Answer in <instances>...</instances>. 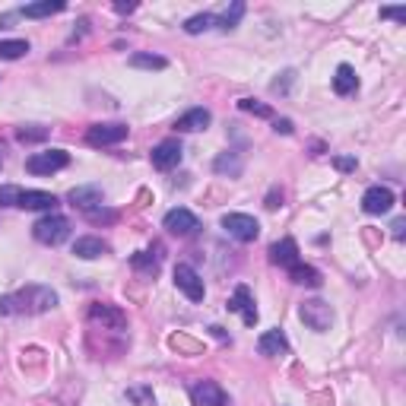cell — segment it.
<instances>
[{
    "label": "cell",
    "mask_w": 406,
    "mask_h": 406,
    "mask_svg": "<svg viewBox=\"0 0 406 406\" xmlns=\"http://www.w3.org/2000/svg\"><path fill=\"white\" fill-rule=\"evenodd\" d=\"M213 25H216L213 13H197V16H191L185 23V32H187V35H200V32H209Z\"/></svg>",
    "instance_id": "27"
},
{
    "label": "cell",
    "mask_w": 406,
    "mask_h": 406,
    "mask_svg": "<svg viewBox=\"0 0 406 406\" xmlns=\"http://www.w3.org/2000/svg\"><path fill=\"white\" fill-rule=\"evenodd\" d=\"M191 400H194V406H228V394L216 381L203 378V381L191 384Z\"/></svg>",
    "instance_id": "10"
},
{
    "label": "cell",
    "mask_w": 406,
    "mask_h": 406,
    "mask_svg": "<svg viewBox=\"0 0 406 406\" xmlns=\"http://www.w3.org/2000/svg\"><path fill=\"white\" fill-rule=\"evenodd\" d=\"M16 140L19 143H42V140H48V127H38V124H32V127H19Z\"/></svg>",
    "instance_id": "29"
},
{
    "label": "cell",
    "mask_w": 406,
    "mask_h": 406,
    "mask_svg": "<svg viewBox=\"0 0 406 406\" xmlns=\"http://www.w3.org/2000/svg\"><path fill=\"white\" fill-rule=\"evenodd\" d=\"M257 352L260 356H286L289 352V340H286V333L279 330H267V333H260V340H257Z\"/></svg>",
    "instance_id": "16"
},
{
    "label": "cell",
    "mask_w": 406,
    "mask_h": 406,
    "mask_svg": "<svg viewBox=\"0 0 406 406\" xmlns=\"http://www.w3.org/2000/svg\"><path fill=\"white\" fill-rule=\"evenodd\" d=\"M296 80V70H286L283 80H273V93H289V83Z\"/></svg>",
    "instance_id": "34"
},
{
    "label": "cell",
    "mask_w": 406,
    "mask_h": 406,
    "mask_svg": "<svg viewBox=\"0 0 406 406\" xmlns=\"http://www.w3.org/2000/svg\"><path fill=\"white\" fill-rule=\"evenodd\" d=\"M222 228H226L232 238L245 241V245L248 241H257V235H260V222L248 213H226L222 216Z\"/></svg>",
    "instance_id": "6"
},
{
    "label": "cell",
    "mask_w": 406,
    "mask_h": 406,
    "mask_svg": "<svg viewBox=\"0 0 406 406\" xmlns=\"http://www.w3.org/2000/svg\"><path fill=\"white\" fill-rule=\"evenodd\" d=\"M273 130H277V134H286V137H289L292 130H296V124H292L289 117H277V121H273Z\"/></svg>",
    "instance_id": "35"
},
{
    "label": "cell",
    "mask_w": 406,
    "mask_h": 406,
    "mask_svg": "<svg viewBox=\"0 0 406 406\" xmlns=\"http://www.w3.org/2000/svg\"><path fill=\"white\" fill-rule=\"evenodd\" d=\"M86 219L95 222V226H111V222H117V213L108 207H93V209H86Z\"/></svg>",
    "instance_id": "30"
},
{
    "label": "cell",
    "mask_w": 406,
    "mask_h": 406,
    "mask_svg": "<svg viewBox=\"0 0 406 406\" xmlns=\"http://www.w3.org/2000/svg\"><path fill=\"white\" fill-rule=\"evenodd\" d=\"M381 19H397V23H406V10H403V6H381Z\"/></svg>",
    "instance_id": "33"
},
{
    "label": "cell",
    "mask_w": 406,
    "mask_h": 406,
    "mask_svg": "<svg viewBox=\"0 0 406 406\" xmlns=\"http://www.w3.org/2000/svg\"><path fill=\"white\" fill-rule=\"evenodd\" d=\"M4 162H6V156H4V146H0V168H4Z\"/></svg>",
    "instance_id": "40"
},
{
    "label": "cell",
    "mask_w": 406,
    "mask_h": 406,
    "mask_svg": "<svg viewBox=\"0 0 406 406\" xmlns=\"http://www.w3.org/2000/svg\"><path fill=\"white\" fill-rule=\"evenodd\" d=\"M67 166H70L67 149H45V153H32L25 159V172H32V175H54Z\"/></svg>",
    "instance_id": "3"
},
{
    "label": "cell",
    "mask_w": 406,
    "mask_h": 406,
    "mask_svg": "<svg viewBox=\"0 0 406 406\" xmlns=\"http://www.w3.org/2000/svg\"><path fill=\"white\" fill-rule=\"evenodd\" d=\"M19 207L23 209H48V213H54L57 207V197L48 191H23L19 194Z\"/></svg>",
    "instance_id": "19"
},
{
    "label": "cell",
    "mask_w": 406,
    "mask_h": 406,
    "mask_svg": "<svg viewBox=\"0 0 406 406\" xmlns=\"http://www.w3.org/2000/svg\"><path fill=\"white\" fill-rule=\"evenodd\" d=\"M67 200L74 203V207H80L83 213H86V209H93V207H102L105 191H102L99 185H80V187H74V191L67 194Z\"/></svg>",
    "instance_id": "15"
},
{
    "label": "cell",
    "mask_w": 406,
    "mask_h": 406,
    "mask_svg": "<svg viewBox=\"0 0 406 406\" xmlns=\"http://www.w3.org/2000/svg\"><path fill=\"white\" fill-rule=\"evenodd\" d=\"M238 108L248 111V115H254V117H273L270 105H264V102H257V99H238Z\"/></svg>",
    "instance_id": "31"
},
{
    "label": "cell",
    "mask_w": 406,
    "mask_h": 406,
    "mask_svg": "<svg viewBox=\"0 0 406 406\" xmlns=\"http://www.w3.org/2000/svg\"><path fill=\"white\" fill-rule=\"evenodd\" d=\"M115 10H117V13H134L137 4H115Z\"/></svg>",
    "instance_id": "38"
},
{
    "label": "cell",
    "mask_w": 406,
    "mask_h": 406,
    "mask_svg": "<svg viewBox=\"0 0 406 406\" xmlns=\"http://www.w3.org/2000/svg\"><path fill=\"white\" fill-rule=\"evenodd\" d=\"M130 264H134L137 273H143V277L153 279L156 273H159V267H162V254H156V257H153V251H140V254L130 257Z\"/></svg>",
    "instance_id": "22"
},
{
    "label": "cell",
    "mask_w": 406,
    "mask_h": 406,
    "mask_svg": "<svg viewBox=\"0 0 406 406\" xmlns=\"http://www.w3.org/2000/svg\"><path fill=\"white\" fill-rule=\"evenodd\" d=\"M241 16H245V4H241V0H235L232 10H226L222 16H216V25H219L222 32H228V29H235V25H238Z\"/></svg>",
    "instance_id": "28"
},
{
    "label": "cell",
    "mask_w": 406,
    "mask_h": 406,
    "mask_svg": "<svg viewBox=\"0 0 406 406\" xmlns=\"http://www.w3.org/2000/svg\"><path fill=\"white\" fill-rule=\"evenodd\" d=\"M270 260L277 267L292 270V267L298 264V245H296V238H283V241H277V245H270Z\"/></svg>",
    "instance_id": "17"
},
{
    "label": "cell",
    "mask_w": 406,
    "mask_h": 406,
    "mask_svg": "<svg viewBox=\"0 0 406 406\" xmlns=\"http://www.w3.org/2000/svg\"><path fill=\"white\" fill-rule=\"evenodd\" d=\"M74 254L80 260H95V257H102V254H108V241L95 238V235H83V238L74 241Z\"/></svg>",
    "instance_id": "18"
},
{
    "label": "cell",
    "mask_w": 406,
    "mask_h": 406,
    "mask_svg": "<svg viewBox=\"0 0 406 406\" xmlns=\"http://www.w3.org/2000/svg\"><path fill=\"white\" fill-rule=\"evenodd\" d=\"M61 10H67V4L64 0H45V4H29V6H23V16H29V19H42V16H54V13H61Z\"/></svg>",
    "instance_id": "23"
},
{
    "label": "cell",
    "mask_w": 406,
    "mask_h": 406,
    "mask_svg": "<svg viewBox=\"0 0 406 406\" xmlns=\"http://www.w3.org/2000/svg\"><path fill=\"white\" fill-rule=\"evenodd\" d=\"M241 168H245L241 153H222V156H216V162H213V172L216 175H226V178H238Z\"/></svg>",
    "instance_id": "21"
},
{
    "label": "cell",
    "mask_w": 406,
    "mask_h": 406,
    "mask_svg": "<svg viewBox=\"0 0 406 406\" xmlns=\"http://www.w3.org/2000/svg\"><path fill=\"white\" fill-rule=\"evenodd\" d=\"M333 166H337L340 172H356V159H349V156H337Z\"/></svg>",
    "instance_id": "37"
},
{
    "label": "cell",
    "mask_w": 406,
    "mask_h": 406,
    "mask_svg": "<svg viewBox=\"0 0 406 406\" xmlns=\"http://www.w3.org/2000/svg\"><path fill=\"white\" fill-rule=\"evenodd\" d=\"M127 134H130V127L127 124H121V121H111V124H93V127L86 130V143L89 146H117V143H124L127 140Z\"/></svg>",
    "instance_id": "5"
},
{
    "label": "cell",
    "mask_w": 406,
    "mask_h": 406,
    "mask_svg": "<svg viewBox=\"0 0 406 406\" xmlns=\"http://www.w3.org/2000/svg\"><path fill=\"white\" fill-rule=\"evenodd\" d=\"M32 235H35V241H42V245L57 248L61 241L70 238V219L67 216H61V213H48L32 226Z\"/></svg>",
    "instance_id": "2"
},
{
    "label": "cell",
    "mask_w": 406,
    "mask_h": 406,
    "mask_svg": "<svg viewBox=\"0 0 406 406\" xmlns=\"http://www.w3.org/2000/svg\"><path fill=\"white\" fill-rule=\"evenodd\" d=\"M298 318L305 320L308 330L324 333V330H330V324H333V308L327 305L324 298H308V302H302V308H298Z\"/></svg>",
    "instance_id": "4"
},
{
    "label": "cell",
    "mask_w": 406,
    "mask_h": 406,
    "mask_svg": "<svg viewBox=\"0 0 406 406\" xmlns=\"http://www.w3.org/2000/svg\"><path fill=\"white\" fill-rule=\"evenodd\" d=\"M175 286H178V289L185 292L191 302H203V296H207L203 277H200L197 270H194L191 264H178V267H175Z\"/></svg>",
    "instance_id": "8"
},
{
    "label": "cell",
    "mask_w": 406,
    "mask_h": 406,
    "mask_svg": "<svg viewBox=\"0 0 406 406\" xmlns=\"http://www.w3.org/2000/svg\"><path fill=\"white\" fill-rule=\"evenodd\" d=\"M162 226H166L172 235H178V238H191V235L200 232V219L191 213V209H185V207L168 209L166 219H162Z\"/></svg>",
    "instance_id": "7"
},
{
    "label": "cell",
    "mask_w": 406,
    "mask_h": 406,
    "mask_svg": "<svg viewBox=\"0 0 406 406\" xmlns=\"http://www.w3.org/2000/svg\"><path fill=\"white\" fill-rule=\"evenodd\" d=\"M19 194H23V187L0 185V207H19Z\"/></svg>",
    "instance_id": "32"
},
{
    "label": "cell",
    "mask_w": 406,
    "mask_h": 406,
    "mask_svg": "<svg viewBox=\"0 0 406 406\" xmlns=\"http://www.w3.org/2000/svg\"><path fill=\"white\" fill-rule=\"evenodd\" d=\"M390 228H394V238H403V219H394Z\"/></svg>",
    "instance_id": "39"
},
{
    "label": "cell",
    "mask_w": 406,
    "mask_h": 406,
    "mask_svg": "<svg viewBox=\"0 0 406 406\" xmlns=\"http://www.w3.org/2000/svg\"><path fill=\"white\" fill-rule=\"evenodd\" d=\"M394 191L390 187H384V185H375V187H369V191L362 194V209L369 216H381V213H388L390 207H394Z\"/></svg>",
    "instance_id": "12"
},
{
    "label": "cell",
    "mask_w": 406,
    "mask_h": 406,
    "mask_svg": "<svg viewBox=\"0 0 406 406\" xmlns=\"http://www.w3.org/2000/svg\"><path fill=\"white\" fill-rule=\"evenodd\" d=\"M228 311L241 314L245 327L257 324V308H254V296H251V289H248V286H238V289L232 292V298H228Z\"/></svg>",
    "instance_id": "13"
},
{
    "label": "cell",
    "mask_w": 406,
    "mask_h": 406,
    "mask_svg": "<svg viewBox=\"0 0 406 406\" xmlns=\"http://www.w3.org/2000/svg\"><path fill=\"white\" fill-rule=\"evenodd\" d=\"M359 89V76L349 64H340L337 74H333V93L337 95H352Z\"/></svg>",
    "instance_id": "20"
},
{
    "label": "cell",
    "mask_w": 406,
    "mask_h": 406,
    "mask_svg": "<svg viewBox=\"0 0 406 406\" xmlns=\"http://www.w3.org/2000/svg\"><path fill=\"white\" fill-rule=\"evenodd\" d=\"M209 124H213V115H209L207 108H191L175 121V130H178V134H197V130H207Z\"/></svg>",
    "instance_id": "14"
},
{
    "label": "cell",
    "mask_w": 406,
    "mask_h": 406,
    "mask_svg": "<svg viewBox=\"0 0 406 406\" xmlns=\"http://www.w3.org/2000/svg\"><path fill=\"white\" fill-rule=\"evenodd\" d=\"M130 397H134V400H140L143 406H153L156 403V397L149 394V390H143V388H134V390H130Z\"/></svg>",
    "instance_id": "36"
},
{
    "label": "cell",
    "mask_w": 406,
    "mask_h": 406,
    "mask_svg": "<svg viewBox=\"0 0 406 406\" xmlns=\"http://www.w3.org/2000/svg\"><path fill=\"white\" fill-rule=\"evenodd\" d=\"M130 67H137V70H166L168 67V61L162 54H149V51H137V54H130Z\"/></svg>",
    "instance_id": "25"
},
{
    "label": "cell",
    "mask_w": 406,
    "mask_h": 406,
    "mask_svg": "<svg viewBox=\"0 0 406 406\" xmlns=\"http://www.w3.org/2000/svg\"><path fill=\"white\" fill-rule=\"evenodd\" d=\"M29 54V42L25 38H4L0 42V61H19Z\"/></svg>",
    "instance_id": "26"
},
{
    "label": "cell",
    "mask_w": 406,
    "mask_h": 406,
    "mask_svg": "<svg viewBox=\"0 0 406 406\" xmlns=\"http://www.w3.org/2000/svg\"><path fill=\"white\" fill-rule=\"evenodd\" d=\"M89 320H93V324H99L102 330H124V327H127V314H124L121 308L108 305V302L89 305Z\"/></svg>",
    "instance_id": "9"
},
{
    "label": "cell",
    "mask_w": 406,
    "mask_h": 406,
    "mask_svg": "<svg viewBox=\"0 0 406 406\" xmlns=\"http://www.w3.org/2000/svg\"><path fill=\"white\" fill-rule=\"evenodd\" d=\"M289 279L292 283H298V286H311V289H318L324 279H320V270H314V267H308V264H296L289 270Z\"/></svg>",
    "instance_id": "24"
},
{
    "label": "cell",
    "mask_w": 406,
    "mask_h": 406,
    "mask_svg": "<svg viewBox=\"0 0 406 406\" xmlns=\"http://www.w3.org/2000/svg\"><path fill=\"white\" fill-rule=\"evenodd\" d=\"M51 308H57V292L42 283H29L10 296H0V314H48Z\"/></svg>",
    "instance_id": "1"
},
{
    "label": "cell",
    "mask_w": 406,
    "mask_h": 406,
    "mask_svg": "<svg viewBox=\"0 0 406 406\" xmlns=\"http://www.w3.org/2000/svg\"><path fill=\"white\" fill-rule=\"evenodd\" d=\"M181 156H185V149H181L178 140H162L153 146L149 159H153V166L159 168V172H172V168L181 162Z\"/></svg>",
    "instance_id": "11"
}]
</instances>
